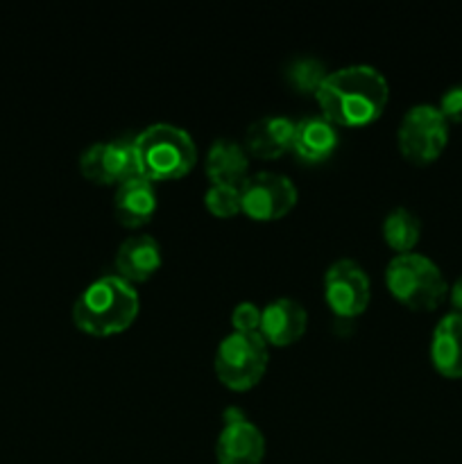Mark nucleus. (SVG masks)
Segmentation results:
<instances>
[{
  "label": "nucleus",
  "mask_w": 462,
  "mask_h": 464,
  "mask_svg": "<svg viewBox=\"0 0 462 464\" xmlns=\"http://www.w3.org/2000/svg\"><path fill=\"white\" fill-rule=\"evenodd\" d=\"M315 100L322 116L335 127H365L388 107L390 84L379 68L351 63L326 72Z\"/></svg>",
  "instance_id": "f257e3e1"
},
{
  "label": "nucleus",
  "mask_w": 462,
  "mask_h": 464,
  "mask_svg": "<svg viewBox=\"0 0 462 464\" xmlns=\"http://www.w3.org/2000/svg\"><path fill=\"white\" fill-rule=\"evenodd\" d=\"M140 311V297L131 284L107 275L86 285L72 304V322L93 338H109L130 329Z\"/></svg>",
  "instance_id": "f03ea898"
},
{
  "label": "nucleus",
  "mask_w": 462,
  "mask_h": 464,
  "mask_svg": "<svg viewBox=\"0 0 462 464\" xmlns=\"http://www.w3.org/2000/svg\"><path fill=\"white\" fill-rule=\"evenodd\" d=\"M140 177L154 181H175L193 170L197 145L193 136L172 122H154L134 139Z\"/></svg>",
  "instance_id": "7ed1b4c3"
},
{
  "label": "nucleus",
  "mask_w": 462,
  "mask_h": 464,
  "mask_svg": "<svg viewBox=\"0 0 462 464\" xmlns=\"http://www.w3.org/2000/svg\"><path fill=\"white\" fill-rule=\"evenodd\" d=\"M390 295L410 311H435L448 297V284L433 258L424 254H397L385 267Z\"/></svg>",
  "instance_id": "20e7f679"
},
{
  "label": "nucleus",
  "mask_w": 462,
  "mask_h": 464,
  "mask_svg": "<svg viewBox=\"0 0 462 464\" xmlns=\"http://www.w3.org/2000/svg\"><path fill=\"white\" fill-rule=\"evenodd\" d=\"M267 343L261 334H243L231 331L222 343L217 344L213 356V370L217 381L234 392L252 390L263 379L267 370Z\"/></svg>",
  "instance_id": "39448f33"
},
{
  "label": "nucleus",
  "mask_w": 462,
  "mask_h": 464,
  "mask_svg": "<svg viewBox=\"0 0 462 464\" xmlns=\"http://www.w3.org/2000/svg\"><path fill=\"white\" fill-rule=\"evenodd\" d=\"M399 152L412 166H430L448 145V122L435 104H415L403 113L397 131Z\"/></svg>",
  "instance_id": "423d86ee"
},
{
  "label": "nucleus",
  "mask_w": 462,
  "mask_h": 464,
  "mask_svg": "<svg viewBox=\"0 0 462 464\" xmlns=\"http://www.w3.org/2000/svg\"><path fill=\"white\" fill-rule=\"evenodd\" d=\"M243 213L249 220L274 222L288 216L297 204V186L281 172L261 170L240 184Z\"/></svg>",
  "instance_id": "0eeeda50"
},
{
  "label": "nucleus",
  "mask_w": 462,
  "mask_h": 464,
  "mask_svg": "<svg viewBox=\"0 0 462 464\" xmlns=\"http://www.w3.org/2000/svg\"><path fill=\"white\" fill-rule=\"evenodd\" d=\"M324 299L333 315L353 320L370 306L371 284L365 267L353 258H338L324 275Z\"/></svg>",
  "instance_id": "6e6552de"
},
{
  "label": "nucleus",
  "mask_w": 462,
  "mask_h": 464,
  "mask_svg": "<svg viewBox=\"0 0 462 464\" xmlns=\"http://www.w3.org/2000/svg\"><path fill=\"white\" fill-rule=\"evenodd\" d=\"M80 172L84 179L98 186H120L122 181L140 177L134 139L89 145L80 157Z\"/></svg>",
  "instance_id": "1a4fd4ad"
},
{
  "label": "nucleus",
  "mask_w": 462,
  "mask_h": 464,
  "mask_svg": "<svg viewBox=\"0 0 462 464\" xmlns=\"http://www.w3.org/2000/svg\"><path fill=\"white\" fill-rule=\"evenodd\" d=\"M265 458V438L261 429L238 408L225 412V426L216 442L217 464H261Z\"/></svg>",
  "instance_id": "9d476101"
},
{
  "label": "nucleus",
  "mask_w": 462,
  "mask_h": 464,
  "mask_svg": "<svg viewBox=\"0 0 462 464\" xmlns=\"http://www.w3.org/2000/svg\"><path fill=\"white\" fill-rule=\"evenodd\" d=\"M308 326V313L297 299L279 297L261 308L258 334L272 347H290L297 343Z\"/></svg>",
  "instance_id": "9b49d317"
},
{
  "label": "nucleus",
  "mask_w": 462,
  "mask_h": 464,
  "mask_svg": "<svg viewBox=\"0 0 462 464\" xmlns=\"http://www.w3.org/2000/svg\"><path fill=\"white\" fill-rule=\"evenodd\" d=\"M161 263V245L154 236H130L127 240H122L116 252V275L131 285L143 284L157 275Z\"/></svg>",
  "instance_id": "f8f14e48"
},
{
  "label": "nucleus",
  "mask_w": 462,
  "mask_h": 464,
  "mask_svg": "<svg viewBox=\"0 0 462 464\" xmlns=\"http://www.w3.org/2000/svg\"><path fill=\"white\" fill-rule=\"evenodd\" d=\"M157 190H154L152 181L145 177H134V179H127L116 186L113 213H116V220L127 229H139V227L148 225L157 213Z\"/></svg>",
  "instance_id": "ddd939ff"
},
{
  "label": "nucleus",
  "mask_w": 462,
  "mask_h": 464,
  "mask_svg": "<svg viewBox=\"0 0 462 464\" xmlns=\"http://www.w3.org/2000/svg\"><path fill=\"white\" fill-rule=\"evenodd\" d=\"M340 134L333 122L324 116H306L294 122L290 150L303 163H322L338 150Z\"/></svg>",
  "instance_id": "4468645a"
},
{
  "label": "nucleus",
  "mask_w": 462,
  "mask_h": 464,
  "mask_svg": "<svg viewBox=\"0 0 462 464\" xmlns=\"http://www.w3.org/2000/svg\"><path fill=\"white\" fill-rule=\"evenodd\" d=\"M430 362L444 379H462V313H447L430 338Z\"/></svg>",
  "instance_id": "2eb2a0df"
},
{
  "label": "nucleus",
  "mask_w": 462,
  "mask_h": 464,
  "mask_svg": "<svg viewBox=\"0 0 462 464\" xmlns=\"http://www.w3.org/2000/svg\"><path fill=\"white\" fill-rule=\"evenodd\" d=\"M294 121L285 116H263L245 131V150L256 159H279L293 145Z\"/></svg>",
  "instance_id": "dca6fc26"
},
{
  "label": "nucleus",
  "mask_w": 462,
  "mask_h": 464,
  "mask_svg": "<svg viewBox=\"0 0 462 464\" xmlns=\"http://www.w3.org/2000/svg\"><path fill=\"white\" fill-rule=\"evenodd\" d=\"M204 170L211 184L240 186L247 179L249 154L243 143L231 139L213 140L204 159Z\"/></svg>",
  "instance_id": "f3484780"
},
{
  "label": "nucleus",
  "mask_w": 462,
  "mask_h": 464,
  "mask_svg": "<svg viewBox=\"0 0 462 464\" xmlns=\"http://www.w3.org/2000/svg\"><path fill=\"white\" fill-rule=\"evenodd\" d=\"M421 236V222L410 208L397 207L385 216L383 220V238L390 249L397 254H408L415 249Z\"/></svg>",
  "instance_id": "a211bd4d"
},
{
  "label": "nucleus",
  "mask_w": 462,
  "mask_h": 464,
  "mask_svg": "<svg viewBox=\"0 0 462 464\" xmlns=\"http://www.w3.org/2000/svg\"><path fill=\"white\" fill-rule=\"evenodd\" d=\"M326 77V68L315 57H297L285 66V80L297 93H317Z\"/></svg>",
  "instance_id": "6ab92c4d"
},
{
  "label": "nucleus",
  "mask_w": 462,
  "mask_h": 464,
  "mask_svg": "<svg viewBox=\"0 0 462 464\" xmlns=\"http://www.w3.org/2000/svg\"><path fill=\"white\" fill-rule=\"evenodd\" d=\"M204 207L211 216L234 218L243 213V199H240V186L231 184H211L204 193Z\"/></svg>",
  "instance_id": "aec40b11"
},
{
  "label": "nucleus",
  "mask_w": 462,
  "mask_h": 464,
  "mask_svg": "<svg viewBox=\"0 0 462 464\" xmlns=\"http://www.w3.org/2000/svg\"><path fill=\"white\" fill-rule=\"evenodd\" d=\"M231 326H234V331H243V334H258V326H261V308L254 302H240L231 311Z\"/></svg>",
  "instance_id": "412c9836"
},
{
  "label": "nucleus",
  "mask_w": 462,
  "mask_h": 464,
  "mask_svg": "<svg viewBox=\"0 0 462 464\" xmlns=\"http://www.w3.org/2000/svg\"><path fill=\"white\" fill-rule=\"evenodd\" d=\"M439 113L447 118V122H462V84L448 86L447 91L442 93L438 104Z\"/></svg>",
  "instance_id": "4be33fe9"
},
{
  "label": "nucleus",
  "mask_w": 462,
  "mask_h": 464,
  "mask_svg": "<svg viewBox=\"0 0 462 464\" xmlns=\"http://www.w3.org/2000/svg\"><path fill=\"white\" fill-rule=\"evenodd\" d=\"M448 299H451L453 308H456V313H462V275L457 276L456 284L448 288Z\"/></svg>",
  "instance_id": "5701e85b"
}]
</instances>
